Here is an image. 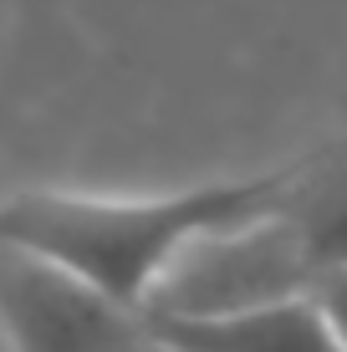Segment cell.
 I'll return each instance as SVG.
<instances>
[{"label": "cell", "instance_id": "obj_2", "mask_svg": "<svg viewBox=\"0 0 347 352\" xmlns=\"http://www.w3.org/2000/svg\"><path fill=\"white\" fill-rule=\"evenodd\" d=\"M317 271L276 210L260 220L230 225L184 250L159 281L143 317H235L271 301L312 296Z\"/></svg>", "mask_w": 347, "mask_h": 352}, {"label": "cell", "instance_id": "obj_5", "mask_svg": "<svg viewBox=\"0 0 347 352\" xmlns=\"http://www.w3.org/2000/svg\"><path fill=\"white\" fill-rule=\"evenodd\" d=\"M276 214L306 250L317 281L347 271V128L317 143L312 153L281 164V199Z\"/></svg>", "mask_w": 347, "mask_h": 352}, {"label": "cell", "instance_id": "obj_6", "mask_svg": "<svg viewBox=\"0 0 347 352\" xmlns=\"http://www.w3.org/2000/svg\"><path fill=\"white\" fill-rule=\"evenodd\" d=\"M312 301L322 307V317H327V327L337 332V342H342V352H347V271L322 276V281L312 286Z\"/></svg>", "mask_w": 347, "mask_h": 352}, {"label": "cell", "instance_id": "obj_4", "mask_svg": "<svg viewBox=\"0 0 347 352\" xmlns=\"http://www.w3.org/2000/svg\"><path fill=\"white\" fill-rule=\"evenodd\" d=\"M159 352H342L312 296L271 301L235 317H148Z\"/></svg>", "mask_w": 347, "mask_h": 352}, {"label": "cell", "instance_id": "obj_1", "mask_svg": "<svg viewBox=\"0 0 347 352\" xmlns=\"http://www.w3.org/2000/svg\"><path fill=\"white\" fill-rule=\"evenodd\" d=\"M281 199V168L240 179L164 189V194H67L21 189L0 199V245L62 265L102 296L148 311L159 281L205 235L271 214Z\"/></svg>", "mask_w": 347, "mask_h": 352}, {"label": "cell", "instance_id": "obj_3", "mask_svg": "<svg viewBox=\"0 0 347 352\" xmlns=\"http://www.w3.org/2000/svg\"><path fill=\"white\" fill-rule=\"evenodd\" d=\"M0 337L10 352H159L143 311L16 245H0Z\"/></svg>", "mask_w": 347, "mask_h": 352}]
</instances>
